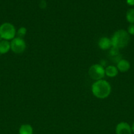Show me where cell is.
<instances>
[{
  "label": "cell",
  "mask_w": 134,
  "mask_h": 134,
  "mask_svg": "<svg viewBox=\"0 0 134 134\" xmlns=\"http://www.w3.org/2000/svg\"><path fill=\"white\" fill-rule=\"evenodd\" d=\"M112 88L110 83L106 80L101 79L96 81L91 86L93 95L98 99H105L110 96Z\"/></svg>",
  "instance_id": "1"
},
{
  "label": "cell",
  "mask_w": 134,
  "mask_h": 134,
  "mask_svg": "<svg viewBox=\"0 0 134 134\" xmlns=\"http://www.w3.org/2000/svg\"><path fill=\"white\" fill-rule=\"evenodd\" d=\"M110 39L112 46L120 50L126 48L128 45L130 41V35L127 31L121 29L116 31Z\"/></svg>",
  "instance_id": "2"
},
{
  "label": "cell",
  "mask_w": 134,
  "mask_h": 134,
  "mask_svg": "<svg viewBox=\"0 0 134 134\" xmlns=\"http://www.w3.org/2000/svg\"><path fill=\"white\" fill-rule=\"evenodd\" d=\"M17 30L13 24L5 22L0 26V38L3 40L11 41L16 37Z\"/></svg>",
  "instance_id": "3"
},
{
  "label": "cell",
  "mask_w": 134,
  "mask_h": 134,
  "mask_svg": "<svg viewBox=\"0 0 134 134\" xmlns=\"http://www.w3.org/2000/svg\"><path fill=\"white\" fill-rule=\"evenodd\" d=\"M88 74L92 79L95 81L101 80L105 76V68L100 64H93L89 68Z\"/></svg>",
  "instance_id": "4"
},
{
  "label": "cell",
  "mask_w": 134,
  "mask_h": 134,
  "mask_svg": "<svg viewBox=\"0 0 134 134\" xmlns=\"http://www.w3.org/2000/svg\"><path fill=\"white\" fill-rule=\"evenodd\" d=\"M11 50L15 54H22L26 48V42L23 39L19 37H14L11 40Z\"/></svg>",
  "instance_id": "5"
},
{
  "label": "cell",
  "mask_w": 134,
  "mask_h": 134,
  "mask_svg": "<svg viewBox=\"0 0 134 134\" xmlns=\"http://www.w3.org/2000/svg\"><path fill=\"white\" fill-rule=\"evenodd\" d=\"M116 134H132L131 126L126 122H121L118 123L116 126Z\"/></svg>",
  "instance_id": "6"
},
{
  "label": "cell",
  "mask_w": 134,
  "mask_h": 134,
  "mask_svg": "<svg viewBox=\"0 0 134 134\" xmlns=\"http://www.w3.org/2000/svg\"><path fill=\"white\" fill-rule=\"evenodd\" d=\"M98 46L101 50H103V51L109 50L112 47L111 39L107 37H102L99 40Z\"/></svg>",
  "instance_id": "7"
},
{
  "label": "cell",
  "mask_w": 134,
  "mask_h": 134,
  "mask_svg": "<svg viewBox=\"0 0 134 134\" xmlns=\"http://www.w3.org/2000/svg\"><path fill=\"white\" fill-rule=\"evenodd\" d=\"M116 68L118 71L121 73H126L130 70L131 65L129 61L125 59H122L118 64H116Z\"/></svg>",
  "instance_id": "8"
},
{
  "label": "cell",
  "mask_w": 134,
  "mask_h": 134,
  "mask_svg": "<svg viewBox=\"0 0 134 134\" xmlns=\"http://www.w3.org/2000/svg\"><path fill=\"white\" fill-rule=\"evenodd\" d=\"M11 50V43L9 41H0V54H5Z\"/></svg>",
  "instance_id": "9"
},
{
  "label": "cell",
  "mask_w": 134,
  "mask_h": 134,
  "mask_svg": "<svg viewBox=\"0 0 134 134\" xmlns=\"http://www.w3.org/2000/svg\"><path fill=\"white\" fill-rule=\"evenodd\" d=\"M105 75L111 77V78L117 76V75L118 74V72H119L116 66H114V65H109L106 68H105Z\"/></svg>",
  "instance_id": "10"
},
{
  "label": "cell",
  "mask_w": 134,
  "mask_h": 134,
  "mask_svg": "<svg viewBox=\"0 0 134 134\" xmlns=\"http://www.w3.org/2000/svg\"><path fill=\"white\" fill-rule=\"evenodd\" d=\"M33 133H34V130H33L32 126L28 124H22L18 130L19 134H33Z\"/></svg>",
  "instance_id": "11"
},
{
  "label": "cell",
  "mask_w": 134,
  "mask_h": 134,
  "mask_svg": "<svg viewBox=\"0 0 134 134\" xmlns=\"http://www.w3.org/2000/svg\"><path fill=\"white\" fill-rule=\"evenodd\" d=\"M126 18L130 24H134V9H130L127 10L126 12Z\"/></svg>",
  "instance_id": "12"
},
{
  "label": "cell",
  "mask_w": 134,
  "mask_h": 134,
  "mask_svg": "<svg viewBox=\"0 0 134 134\" xmlns=\"http://www.w3.org/2000/svg\"><path fill=\"white\" fill-rule=\"evenodd\" d=\"M26 33H27V29L25 27L22 26V27H20V28H18V30H17L16 35H17V37L23 39L24 37L26 35Z\"/></svg>",
  "instance_id": "13"
},
{
  "label": "cell",
  "mask_w": 134,
  "mask_h": 134,
  "mask_svg": "<svg viewBox=\"0 0 134 134\" xmlns=\"http://www.w3.org/2000/svg\"><path fill=\"white\" fill-rule=\"evenodd\" d=\"M120 50L118 48H116V47H112L111 48H110V52H109V54L111 57H114V56H117V55L120 54L119 53Z\"/></svg>",
  "instance_id": "14"
},
{
  "label": "cell",
  "mask_w": 134,
  "mask_h": 134,
  "mask_svg": "<svg viewBox=\"0 0 134 134\" xmlns=\"http://www.w3.org/2000/svg\"><path fill=\"white\" fill-rule=\"evenodd\" d=\"M127 31L130 35H134V24H130V26L127 27Z\"/></svg>",
  "instance_id": "15"
},
{
  "label": "cell",
  "mask_w": 134,
  "mask_h": 134,
  "mask_svg": "<svg viewBox=\"0 0 134 134\" xmlns=\"http://www.w3.org/2000/svg\"><path fill=\"white\" fill-rule=\"evenodd\" d=\"M122 59V55L120 54L117 55V56H114V57H112V62H114V63H116V64H118L120 61Z\"/></svg>",
  "instance_id": "16"
},
{
  "label": "cell",
  "mask_w": 134,
  "mask_h": 134,
  "mask_svg": "<svg viewBox=\"0 0 134 134\" xmlns=\"http://www.w3.org/2000/svg\"><path fill=\"white\" fill-rule=\"evenodd\" d=\"M39 6L41 9H45L47 7V3L45 0H42L39 4Z\"/></svg>",
  "instance_id": "17"
},
{
  "label": "cell",
  "mask_w": 134,
  "mask_h": 134,
  "mask_svg": "<svg viewBox=\"0 0 134 134\" xmlns=\"http://www.w3.org/2000/svg\"><path fill=\"white\" fill-rule=\"evenodd\" d=\"M126 2L130 6H133L134 5V0H126Z\"/></svg>",
  "instance_id": "18"
},
{
  "label": "cell",
  "mask_w": 134,
  "mask_h": 134,
  "mask_svg": "<svg viewBox=\"0 0 134 134\" xmlns=\"http://www.w3.org/2000/svg\"><path fill=\"white\" fill-rule=\"evenodd\" d=\"M131 130H132V132L133 133H134V122L132 124V125H131Z\"/></svg>",
  "instance_id": "19"
},
{
  "label": "cell",
  "mask_w": 134,
  "mask_h": 134,
  "mask_svg": "<svg viewBox=\"0 0 134 134\" xmlns=\"http://www.w3.org/2000/svg\"><path fill=\"white\" fill-rule=\"evenodd\" d=\"M133 92H134V90H133Z\"/></svg>",
  "instance_id": "20"
}]
</instances>
